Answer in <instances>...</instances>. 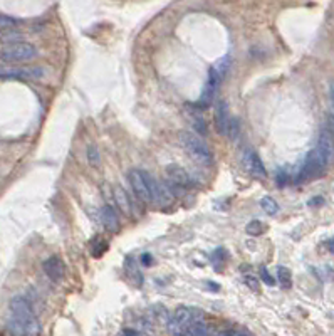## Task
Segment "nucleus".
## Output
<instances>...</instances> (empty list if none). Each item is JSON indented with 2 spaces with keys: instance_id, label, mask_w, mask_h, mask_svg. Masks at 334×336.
Returning a JSON list of instances; mask_svg holds the SVG:
<instances>
[{
  "instance_id": "f257e3e1",
  "label": "nucleus",
  "mask_w": 334,
  "mask_h": 336,
  "mask_svg": "<svg viewBox=\"0 0 334 336\" xmlns=\"http://www.w3.org/2000/svg\"><path fill=\"white\" fill-rule=\"evenodd\" d=\"M10 318L7 323L9 331L12 334H29V336H36L40 333V324L37 321L36 315H34V309L31 303L22 298V296H15L10 299Z\"/></svg>"
},
{
  "instance_id": "f03ea898",
  "label": "nucleus",
  "mask_w": 334,
  "mask_h": 336,
  "mask_svg": "<svg viewBox=\"0 0 334 336\" xmlns=\"http://www.w3.org/2000/svg\"><path fill=\"white\" fill-rule=\"evenodd\" d=\"M180 143L183 145L185 152L188 153V156L193 161H197V163L205 165V166L212 165L214 155H212L209 145L201 140L200 135L192 133V131H182L180 133Z\"/></svg>"
},
{
  "instance_id": "7ed1b4c3",
  "label": "nucleus",
  "mask_w": 334,
  "mask_h": 336,
  "mask_svg": "<svg viewBox=\"0 0 334 336\" xmlns=\"http://www.w3.org/2000/svg\"><path fill=\"white\" fill-rule=\"evenodd\" d=\"M37 56V49L32 44L27 42H14L7 44L5 47L0 51V59L9 64H17V62H27L32 61Z\"/></svg>"
},
{
  "instance_id": "20e7f679",
  "label": "nucleus",
  "mask_w": 334,
  "mask_h": 336,
  "mask_svg": "<svg viewBox=\"0 0 334 336\" xmlns=\"http://www.w3.org/2000/svg\"><path fill=\"white\" fill-rule=\"evenodd\" d=\"M197 320H203V313H201V309L182 306V308L175 309L173 316H171V320L168 321V329H170V333H173V334H183L188 324H192Z\"/></svg>"
},
{
  "instance_id": "39448f33",
  "label": "nucleus",
  "mask_w": 334,
  "mask_h": 336,
  "mask_svg": "<svg viewBox=\"0 0 334 336\" xmlns=\"http://www.w3.org/2000/svg\"><path fill=\"white\" fill-rule=\"evenodd\" d=\"M327 165V161L324 160V156L319 152L318 148H314L313 152L307 155L306 161H304V166L301 173H299V180H311V178H316L321 175L324 166Z\"/></svg>"
},
{
  "instance_id": "423d86ee",
  "label": "nucleus",
  "mask_w": 334,
  "mask_h": 336,
  "mask_svg": "<svg viewBox=\"0 0 334 336\" xmlns=\"http://www.w3.org/2000/svg\"><path fill=\"white\" fill-rule=\"evenodd\" d=\"M42 76L44 71L40 67H0V78L37 81Z\"/></svg>"
},
{
  "instance_id": "0eeeda50",
  "label": "nucleus",
  "mask_w": 334,
  "mask_h": 336,
  "mask_svg": "<svg viewBox=\"0 0 334 336\" xmlns=\"http://www.w3.org/2000/svg\"><path fill=\"white\" fill-rule=\"evenodd\" d=\"M128 180L131 183V188H133L135 195L143 202H151V195H149V188L145 178V172L140 170H130L128 173Z\"/></svg>"
},
{
  "instance_id": "6e6552de",
  "label": "nucleus",
  "mask_w": 334,
  "mask_h": 336,
  "mask_svg": "<svg viewBox=\"0 0 334 336\" xmlns=\"http://www.w3.org/2000/svg\"><path fill=\"white\" fill-rule=\"evenodd\" d=\"M220 79H222V78L218 76L215 69L210 67L209 79H207L205 89H203V92H201V98H200V101H198L197 106H201V108L210 106V103H212V100H214L215 92H217V89H218V84H220Z\"/></svg>"
},
{
  "instance_id": "1a4fd4ad",
  "label": "nucleus",
  "mask_w": 334,
  "mask_h": 336,
  "mask_svg": "<svg viewBox=\"0 0 334 336\" xmlns=\"http://www.w3.org/2000/svg\"><path fill=\"white\" fill-rule=\"evenodd\" d=\"M316 148L322 153V156H324V160L327 161V163H331V161L334 160V136L329 131V128H324L321 131L318 147Z\"/></svg>"
},
{
  "instance_id": "9d476101",
  "label": "nucleus",
  "mask_w": 334,
  "mask_h": 336,
  "mask_svg": "<svg viewBox=\"0 0 334 336\" xmlns=\"http://www.w3.org/2000/svg\"><path fill=\"white\" fill-rule=\"evenodd\" d=\"M42 268H44L45 274H47L53 281H61L62 277H64V269H66L64 262H62V260L57 256H53V257H49L47 260H44Z\"/></svg>"
},
{
  "instance_id": "9b49d317",
  "label": "nucleus",
  "mask_w": 334,
  "mask_h": 336,
  "mask_svg": "<svg viewBox=\"0 0 334 336\" xmlns=\"http://www.w3.org/2000/svg\"><path fill=\"white\" fill-rule=\"evenodd\" d=\"M166 175H168L170 182L178 185V187H190V185H192V178H190L187 170H183V168L178 165H170L166 168Z\"/></svg>"
},
{
  "instance_id": "f8f14e48",
  "label": "nucleus",
  "mask_w": 334,
  "mask_h": 336,
  "mask_svg": "<svg viewBox=\"0 0 334 336\" xmlns=\"http://www.w3.org/2000/svg\"><path fill=\"white\" fill-rule=\"evenodd\" d=\"M247 168H249V172L255 178H266V175H267V172H266V168H264V163H262L261 156H259L255 152L247 153Z\"/></svg>"
},
{
  "instance_id": "ddd939ff",
  "label": "nucleus",
  "mask_w": 334,
  "mask_h": 336,
  "mask_svg": "<svg viewBox=\"0 0 334 336\" xmlns=\"http://www.w3.org/2000/svg\"><path fill=\"white\" fill-rule=\"evenodd\" d=\"M228 113H227V104L220 101L215 108V128L220 135H225L227 131V125H228Z\"/></svg>"
},
{
  "instance_id": "4468645a",
  "label": "nucleus",
  "mask_w": 334,
  "mask_h": 336,
  "mask_svg": "<svg viewBox=\"0 0 334 336\" xmlns=\"http://www.w3.org/2000/svg\"><path fill=\"white\" fill-rule=\"evenodd\" d=\"M101 222L106 227V230H109V232H116L119 227V222H118L116 212L113 210V207L105 205L101 208Z\"/></svg>"
},
{
  "instance_id": "2eb2a0df",
  "label": "nucleus",
  "mask_w": 334,
  "mask_h": 336,
  "mask_svg": "<svg viewBox=\"0 0 334 336\" xmlns=\"http://www.w3.org/2000/svg\"><path fill=\"white\" fill-rule=\"evenodd\" d=\"M113 195H114V202H116V205L119 207V210L124 213V215H130L131 212V204H130V199L126 192L121 187H114L113 190Z\"/></svg>"
},
{
  "instance_id": "dca6fc26",
  "label": "nucleus",
  "mask_w": 334,
  "mask_h": 336,
  "mask_svg": "<svg viewBox=\"0 0 334 336\" xmlns=\"http://www.w3.org/2000/svg\"><path fill=\"white\" fill-rule=\"evenodd\" d=\"M210 333H212V329L203 320L193 321L192 324H188L185 328V331H183V334H190V336H200V334H210Z\"/></svg>"
},
{
  "instance_id": "f3484780",
  "label": "nucleus",
  "mask_w": 334,
  "mask_h": 336,
  "mask_svg": "<svg viewBox=\"0 0 334 336\" xmlns=\"http://www.w3.org/2000/svg\"><path fill=\"white\" fill-rule=\"evenodd\" d=\"M24 39L22 36V32L15 31V29L9 27V29H2L0 31V44H14V42H20V40Z\"/></svg>"
},
{
  "instance_id": "a211bd4d",
  "label": "nucleus",
  "mask_w": 334,
  "mask_h": 336,
  "mask_svg": "<svg viewBox=\"0 0 334 336\" xmlns=\"http://www.w3.org/2000/svg\"><path fill=\"white\" fill-rule=\"evenodd\" d=\"M277 279L280 282L282 287H291L292 286V276H291V271L284 268V266H280V268H277Z\"/></svg>"
},
{
  "instance_id": "6ab92c4d",
  "label": "nucleus",
  "mask_w": 334,
  "mask_h": 336,
  "mask_svg": "<svg viewBox=\"0 0 334 336\" xmlns=\"http://www.w3.org/2000/svg\"><path fill=\"white\" fill-rule=\"evenodd\" d=\"M261 207L264 208V212L269 213V215H275L279 212V205L272 197H264L261 200Z\"/></svg>"
},
{
  "instance_id": "aec40b11",
  "label": "nucleus",
  "mask_w": 334,
  "mask_h": 336,
  "mask_svg": "<svg viewBox=\"0 0 334 336\" xmlns=\"http://www.w3.org/2000/svg\"><path fill=\"white\" fill-rule=\"evenodd\" d=\"M240 133V125H239V119L237 118H230L228 119V125H227V131L225 135L230 138V140H235Z\"/></svg>"
},
{
  "instance_id": "412c9836",
  "label": "nucleus",
  "mask_w": 334,
  "mask_h": 336,
  "mask_svg": "<svg viewBox=\"0 0 334 336\" xmlns=\"http://www.w3.org/2000/svg\"><path fill=\"white\" fill-rule=\"evenodd\" d=\"M264 229H266V225H264L262 222H259V220H252V222L247 225V234L261 235L264 232Z\"/></svg>"
},
{
  "instance_id": "4be33fe9",
  "label": "nucleus",
  "mask_w": 334,
  "mask_h": 336,
  "mask_svg": "<svg viewBox=\"0 0 334 336\" xmlns=\"http://www.w3.org/2000/svg\"><path fill=\"white\" fill-rule=\"evenodd\" d=\"M228 66H230V57H228V56H225V57H223V59H220V61L217 62V64L214 66V69L217 71L218 76L222 78V76H225V73H227Z\"/></svg>"
},
{
  "instance_id": "5701e85b",
  "label": "nucleus",
  "mask_w": 334,
  "mask_h": 336,
  "mask_svg": "<svg viewBox=\"0 0 334 336\" xmlns=\"http://www.w3.org/2000/svg\"><path fill=\"white\" fill-rule=\"evenodd\" d=\"M88 160H89V163L94 166L99 163V153H97V150L94 147L88 148Z\"/></svg>"
},
{
  "instance_id": "b1692460",
  "label": "nucleus",
  "mask_w": 334,
  "mask_h": 336,
  "mask_svg": "<svg viewBox=\"0 0 334 336\" xmlns=\"http://www.w3.org/2000/svg\"><path fill=\"white\" fill-rule=\"evenodd\" d=\"M17 22L14 19H10V17H5V15H0V31L2 29H9V27H14Z\"/></svg>"
},
{
  "instance_id": "393cba45",
  "label": "nucleus",
  "mask_w": 334,
  "mask_h": 336,
  "mask_svg": "<svg viewBox=\"0 0 334 336\" xmlns=\"http://www.w3.org/2000/svg\"><path fill=\"white\" fill-rule=\"evenodd\" d=\"M193 126H195V131H197V135L203 136L205 133H207V126H205V123H203L201 119H195V121H193Z\"/></svg>"
},
{
  "instance_id": "a878e982",
  "label": "nucleus",
  "mask_w": 334,
  "mask_h": 336,
  "mask_svg": "<svg viewBox=\"0 0 334 336\" xmlns=\"http://www.w3.org/2000/svg\"><path fill=\"white\" fill-rule=\"evenodd\" d=\"M261 276H262V279H264V282H266V284H269V286H274V277L269 274L267 272V269H261Z\"/></svg>"
},
{
  "instance_id": "bb28decb",
  "label": "nucleus",
  "mask_w": 334,
  "mask_h": 336,
  "mask_svg": "<svg viewBox=\"0 0 334 336\" xmlns=\"http://www.w3.org/2000/svg\"><path fill=\"white\" fill-rule=\"evenodd\" d=\"M245 284L249 286L250 289H254V291H259V284H257V279L252 276H245Z\"/></svg>"
},
{
  "instance_id": "cd10ccee",
  "label": "nucleus",
  "mask_w": 334,
  "mask_h": 336,
  "mask_svg": "<svg viewBox=\"0 0 334 336\" xmlns=\"http://www.w3.org/2000/svg\"><path fill=\"white\" fill-rule=\"evenodd\" d=\"M321 204H324V199H322V197H316V199L309 200V205H311V207H316V205H321Z\"/></svg>"
},
{
  "instance_id": "c85d7f7f",
  "label": "nucleus",
  "mask_w": 334,
  "mask_h": 336,
  "mask_svg": "<svg viewBox=\"0 0 334 336\" xmlns=\"http://www.w3.org/2000/svg\"><path fill=\"white\" fill-rule=\"evenodd\" d=\"M286 182H287V175L284 172H279L277 173V183L279 185H286Z\"/></svg>"
},
{
  "instance_id": "c756f323",
  "label": "nucleus",
  "mask_w": 334,
  "mask_h": 336,
  "mask_svg": "<svg viewBox=\"0 0 334 336\" xmlns=\"http://www.w3.org/2000/svg\"><path fill=\"white\" fill-rule=\"evenodd\" d=\"M141 262L143 264H151V256H149V254H145V256H141Z\"/></svg>"
},
{
  "instance_id": "7c9ffc66",
  "label": "nucleus",
  "mask_w": 334,
  "mask_h": 336,
  "mask_svg": "<svg viewBox=\"0 0 334 336\" xmlns=\"http://www.w3.org/2000/svg\"><path fill=\"white\" fill-rule=\"evenodd\" d=\"M329 131L332 133V136H334V116H329Z\"/></svg>"
},
{
  "instance_id": "2f4dec72",
  "label": "nucleus",
  "mask_w": 334,
  "mask_h": 336,
  "mask_svg": "<svg viewBox=\"0 0 334 336\" xmlns=\"http://www.w3.org/2000/svg\"><path fill=\"white\" fill-rule=\"evenodd\" d=\"M329 94H331V103H332V108H334V84H331V88H329Z\"/></svg>"
},
{
  "instance_id": "473e14b6",
  "label": "nucleus",
  "mask_w": 334,
  "mask_h": 336,
  "mask_svg": "<svg viewBox=\"0 0 334 336\" xmlns=\"http://www.w3.org/2000/svg\"><path fill=\"white\" fill-rule=\"evenodd\" d=\"M327 247H329V251H331V252H334V237H332V239H331L329 242H327Z\"/></svg>"
},
{
  "instance_id": "72a5a7b5",
  "label": "nucleus",
  "mask_w": 334,
  "mask_h": 336,
  "mask_svg": "<svg viewBox=\"0 0 334 336\" xmlns=\"http://www.w3.org/2000/svg\"><path fill=\"white\" fill-rule=\"evenodd\" d=\"M124 334H140V333H136V331H133V329H124L123 331Z\"/></svg>"
}]
</instances>
